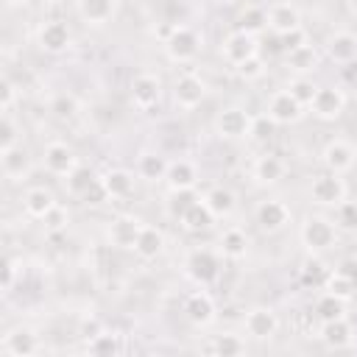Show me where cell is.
<instances>
[{
  "label": "cell",
  "mask_w": 357,
  "mask_h": 357,
  "mask_svg": "<svg viewBox=\"0 0 357 357\" xmlns=\"http://www.w3.org/2000/svg\"><path fill=\"white\" fill-rule=\"evenodd\" d=\"M201 50V36L195 28L190 25H173L167 28L165 33V53L170 61L176 64H184V61H192Z\"/></svg>",
  "instance_id": "obj_1"
},
{
  "label": "cell",
  "mask_w": 357,
  "mask_h": 357,
  "mask_svg": "<svg viewBox=\"0 0 357 357\" xmlns=\"http://www.w3.org/2000/svg\"><path fill=\"white\" fill-rule=\"evenodd\" d=\"M298 234H301V243L307 245L310 254L329 251V248L335 245V240H337V231H335L332 220L324 218V215H310V218H304Z\"/></svg>",
  "instance_id": "obj_2"
},
{
  "label": "cell",
  "mask_w": 357,
  "mask_h": 357,
  "mask_svg": "<svg viewBox=\"0 0 357 357\" xmlns=\"http://www.w3.org/2000/svg\"><path fill=\"white\" fill-rule=\"evenodd\" d=\"M184 271H187V276L195 282V284H201V287H206V284H212L218 276H220V259H218V254L212 251V248H192L190 254H187V259H184Z\"/></svg>",
  "instance_id": "obj_3"
},
{
  "label": "cell",
  "mask_w": 357,
  "mask_h": 357,
  "mask_svg": "<svg viewBox=\"0 0 357 357\" xmlns=\"http://www.w3.org/2000/svg\"><path fill=\"white\" fill-rule=\"evenodd\" d=\"M251 114L240 106H226L218 117H215V131L223 137V139H243L248 137L251 131Z\"/></svg>",
  "instance_id": "obj_4"
},
{
  "label": "cell",
  "mask_w": 357,
  "mask_h": 357,
  "mask_svg": "<svg viewBox=\"0 0 357 357\" xmlns=\"http://www.w3.org/2000/svg\"><path fill=\"white\" fill-rule=\"evenodd\" d=\"M310 195H312V201L321 204V206H337V204L346 198V184H343L340 173H329V170H326V173H321V176L312 178Z\"/></svg>",
  "instance_id": "obj_5"
},
{
  "label": "cell",
  "mask_w": 357,
  "mask_h": 357,
  "mask_svg": "<svg viewBox=\"0 0 357 357\" xmlns=\"http://www.w3.org/2000/svg\"><path fill=\"white\" fill-rule=\"evenodd\" d=\"M310 109H312V114H315L318 120H324V123L337 120V117L343 114V109H346V95H343V89H337V86H318V89H315V98H312V103H310Z\"/></svg>",
  "instance_id": "obj_6"
},
{
  "label": "cell",
  "mask_w": 357,
  "mask_h": 357,
  "mask_svg": "<svg viewBox=\"0 0 357 357\" xmlns=\"http://www.w3.org/2000/svg\"><path fill=\"white\" fill-rule=\"evenodd\" d=\"M162 98V81L153 73H139L131 81V103L139 112H151Z\"/></svg>",
  "instance_id": "obj_7"
},
{
  "label": "cell",
  "mask_w": 357,
  "mask_h": 357,
  "mask_svg": "<svg viewBox=\"0 0 357 357\" xmlns=\"http://www.w3.org/2000/svg\"><path fill=\"white\" fill-rule=\"evenodd\" d=\"M204 98H206V84L195 73H184V75L176 78V84H173V100H176V106L195 109Z\"/></svg>",
  "instance_id": "obj_8"
},
{
  "label": "cell",
  "mask_w": 357,
  "mask_h": 357,
  "mask_svg": "<svg viewBox=\"0 0 357 357\" xmlns=\"http://www.w3.org/2000/svg\"><path fill=\"white\" fill-rule=\"evenodd\" d=\"M220 53H223V59H226L231 67H237L240 61L257 56V39H254L251 33H245V31L237 28V31H231V33L223 39Z\"/></svg>",
  "instance_id": "obj_9"
},
{
  "label": "cell",
  "mask_w": 357,
  "mask_h": 357,
  "mask_svg": "<svg viewBox=\"0 0 357 357\" xmlns=\"http://www.w3.org/2000/svg\"><path fill=\"white\" fill-rule=\"evenodd\" d=\"M301 114H304V106H301V103H298L287 89L276 92V95L271 98V103H268V117H271L276 126L298 123V120H301Z\"/></svg>",
  "instance_id": "obj_10"
},
{
  "label": "cell",
  "mask_w": 357,
  "mask_h": 357,
  "mask_svg": "<svg viewBox=\"0 0 357 357\" xmlns=\"http://www.w3.org/2000/svg\"><path fill=\"white\" fill-rule=\"evenodd\" d=\"M257 223H259V229L262 231H268V234H273V231H282L287 223H290V209H287V204H282V201H276V198H268V201H262L259 206H257Z\"/></svg>",
  "instance_id": "obj_11"
},
{
  "label": "cell",
  "mask_w": 357,
  "mask_h": 357,
  "mask_svg": "<svg viewBox=\"0 0 357 357\" xmlns=\"http://www.w3.org/2000/svg\"><path fill=\"white\" fill-rule=\"evenodd\" d=\"M45 167L53 176H70L78 167V156L67 142H50L45 148Z\"/></svg>",
  "instance_id": "obj_12"
},
{
  "label": "cell",
  "mask_w": 357,
  "mask_h": 357,
  "mask_svg": "<svg viewBox=\"0 0 357 357\" xmlns=\"http://www.w3.org/2000/svg\"><path fill=\"white\" fill-rule=\"evenodd\" d=\"M276 329H279V318H276V312L271 307H254V310H248V315H245V332L254 340H268V337L276 335Z\"/></svg>",
  "instance_id": "obj_13"
},
{
  "label": "cell",
  "mask_w": 357,
  "mask_h": 357,
  "mask_svg": "<svg viewBox=\"0 0 357 357\" xmlns=\"http://www.w3.org/2000/svg\"><path fill=\"white\" fill-rule=\"evenodd\" d=\"M36 42H39V47H42L45 53H53V56H56V53H64V50L70 47L73 36H70V28H67L64 22L53 20V22H45V25L39 28Z\"/></svg>",
  "instance_id": "obj_14"
},
{
  "label": "cell",
  "mask_w": 357,
  "mask_h": 357,
  "mask_svg": "<svg viewBox=\"0 0 357 357\" xmlns=\"http://www.w3.org/2000/svg\"><path fill=\"white\" fill-rule=\"evenodd\" d=\"M354 148L349 145V142H343V139H332V142H326V148H324V153H321V162H324V167L329 170V173H346V170H351V165H354Z\"/></svg>",
  "instance_id": "obj_15"
},
{
  "label": "cell",
  "mask_w": 357,
  "mask_h": 357,
  "mask_svg": "<svg viewBox=\"0 0 357 357\" xmlns=\"http://www.w3.org/2000/svg\"><path fill=\"white\" fill-rule=\"evenodd\" d=\"M324 47H326L329 61H335V64H351V61H357V36L349 33V31L332 33Z\"/></svg>",
  "instance_id": "obj_16"
},
{
  "label": "cell",
  "mask_w": 357,
  "mask_h": 357,
  "mask_svg": "<svg viewBox=\"0 0 357 357\" xmlns=\"http://www.w3.org/2000/svg\"><path fill=\"white\" fill-rule=\"evenodd\" d=\"M142 226H145V223H139L137 218L120 215V218H114V220L109 223V243L117 245V248H134L137 234H139Z\"/></svg>",
  "instance_id": "obj_17"
},
{
  "label": "cell",
  "mask_w": 357,
  "mask_h": 357,
  "mask_svg": "<svg viewBox=\"0 0 357 357\" xmlns=\"http://www.w3.org/2000/svg\"><path fill=\"white\" fill-rule=\"evenodd\" d=\"M184 315H187V321L195 324V326H209V324L215 321V301H212V296L204 293V290L192 293V296L184 301Z\"/></svg>",
  "instance_id": "obj_18"
},
{
  "label": "cell",
  "mask_w": 357,
  "mask_h": 357,
  "mask_svg": "<svg viewBox=\"0 0 357 357\" xmlns=\"http://www.w3.org/2000/svg\"><path fill=\"white\" fill-rule=\"evenodd\" d=\"M56 206V195L47 187H28L22 195V209L33 220H45V215Z\"/></svg>",
  "instance_id": "obj_19"
},
{
  "label": "cell",
  "mask_w": 357,
  "mask_h": 357,
  "mask_svg": "<svg viewBox=\"0 0 357 357\" xmlns=\"http://www.w3.org/2000/svg\"><path fill=\"white\" fill-rule=\"evenodd\" d=\"M3 351L11 354V357H31V354L39 351V340H36V335L31 329L17 326L3 337Z\"/></svg>",
  "instance_id": "obj_20"
},
{
  "label": "cell",
  "mask_w": 357,
  "mask_h": 357,
  "mask_svg": "<svg viewBox=\"0 0 357 357\" xmlns=\"http://www.w3.org/2000/svg\"><path fill=\"white\" fill-rule=\"evenodd\" d=\"M268 28L279 36V33H287L293 28H301V14L293 3H276L268 8Z\"/></svg>",
  "instance_id": "obj_21"
},
{
  "label": "cell",
  "mask_w": 357,
  "mask_h": 357,
  "mask_svg": "<svg viewBox=\"0 0 357 357\" xmlns=\"http://www.w3.org/2000/svg\"><path fill=\"white\" fill-rule=\"evenodd\" d=\"M170 190H192L198 184V167L190 159H176L167 165V176H165Z\"/></svg>",
  "instance_id": "obj_22"
},
{
  "label": "cell",
  "mask_w": 357,
  "mask_h": 357,
  "mask_svg": "<svg viewBox=\"0 0 357 357\" xmlns=\"http://www.w3.org/2000/svg\"><path fill=\"white\" fill-rule=\"evenodd\" d=\"M117 11V0H78V14L86 25H106Z\"/></svg>",
  "instance_id": "obj_23"
},
{
  "label": "cell",
  "mask_w": 357,
  "mask_h": 357,
  "mask_svg": "<svg viewBox=\"0 0 357 357\" xmlns=\"http://www.w3.org/2000/svg\"><path fill=\"white\" fill-rule=\"evenodd\" d=\"M0 167H3V176L11 178V181H20L28 167H31V159H28V151L22 145H14L8 151H0Z\"/></svg>",
  "instance_id": "obj_24"
},
{
  "label": "cell",
  "mask_w": 357,
  "mask_h": 357,
  "mask_svg": "<svg viewBox=\"0 0 357 357\" xmlns=\"http://www.w3.org/2000/svg\"><path fill=\"white\" fill-rule=\"evenodd\" d=\"M100 181H103V187H106V192H109L112 201L128 198V195L134 192V176H131L126 167H112V170H106V173L100 176Z\"/></svg>",
  "instance_id": "obj_25"
},
{
  "label": "cell",
  "mask_w": 357,
  "mask_h": 357,
  "mask_svg": "<svg viewBox=\"0 0 357 357\" xmlns=\"http://www.w3.org/2000/svg\"><path fill=\"white\" fill-rule=\"evenodd\" d=\"M165 248V234L156 229V226H142L139 234H137V243H134V254L139 259H156Z\"/></svg>",
  "instance_id": "obj_26"
},
{
  "label": "cell",
  "mask_w": 357,
  "mask_h": 357,
  "mask_svg": "<svg viewBox=\"0 0 357 357\" xmlns=\"http://www.w3.org/2000/svg\"><path fill=\"white\" fill-rule=\"evenodd\" d=\"M187 231H192V234H201V231H209L212 229V223H215V215L209 212V206L204 204V198H198L184 215H181V220H178Z\"/></svg>",
  "instance_id": "obj_27"
},
{
  "label": "cell",
  "mask_w": 357,
  "mask_h": 357,
  "mask_svg": "<svg viewBox=\"0 0 357 357\" xmlns=\"http://www.w3.org/2000/svg\"><path fill=\"white\" fill-rule=\"evenodd\" d=\"M351 337H354V329H351V324L346 318L324 321V326H321V340L326 346H332V349H346L351 343Z\"/></svg>",
  "instance_id": "obj_28"
},
{
  "label": "cell",
  "mask_w": 357,
  "mask_h": 357,
  "mask_svg": "<svg viewBox=\"0 0 357 357\" xmlns=\"http://www.w3.org/2000/svg\"><path fill=\"white\" fill-rule=\"evenodd\" d=\"M284 162L279 159V156H273V153H265V156H259L257 162H254V178L259 181V184H279L282 178H284Z\"/></svg>",
  "instance_id": "obj_29"
},
{
  "label": "cell",
  "mask_w": 357,
  "mask_h": 357,
  "mask_svg": "<svg viewBox=\"0 0 357 357\" xmlns=\"http://www.w3.org/2000/svg\"><path fill=\"white\" fill-rule=\"evenodd\" d=\"M204 204L209 206V212L215 215V218H226V215H231L234 212V192L229 190V187H212V190H206V195H204Z\"/></svg>",
  "instance_id": "obj_30"
},
{
  "label": "cell",
  "mask_w": 357,
  "mask_h": 357,
  "mask_svg": "<svg viewBox=\"0 0 357 357\" xmlns=\"http://www.w3.org/2000/svg\"><path fill=\"white\" fill-rule=\"evenodd\" d=\"M167 165H170V162H167L165 156H159V153H142L139 162H137V173H139V178H145V181H165Z\"/></svg>",
  "instance_id": "obj_31"
},
{
  "label": "cell",
  "mask_w": 357,
  "mask_h": 357,
  "mask_svg": "<svg viewBox=\"0 0 357 357\" xmlns=\"http://www.w3.org/2000/svg\"><path fill=\"white\" fill-rule=\"evenodd\" d=\"M248 251V237L243 229H226L220 234V254L226 259H243Z\"/></svg>",
  "instance_id": "obj_32"
},
{
  "label": "cell",
  "mask_w": 357,
  "mask_h": 357,
  "mask_svg": "<svg viewBox=\"0 0 357 357\" xmlns=\"http://www.w3.org/2000/svg\"><path fill=\"white\" fill-rule=\"evenodd\" d=\"M287 67L296 70L298 75L312 73V70L318 67V50H315L310 42L301 45V47H296V50H290V53H287Z\"/></svg>",
  "instance_id": "obj_33"
},
{
  "label": "cell",
  "mask_w": 357,
  "mask_h": 357,
  "mask_svg": "<svg viewBox=\"0 0 357 357\" xmlns=\"http://www.w3.org/2000/svg\"><path fill=\"white\" fill-rule=\"evenodd\" d=\"M237 28L245 31V33H251V36L262 33L268 28V11L259 8V6H245L243 14L237 17Z\"/></svg>",
  "instance_id": "obj_34"
},
{
  "label": "cell",
  "mask_w": 357,
  "mask_h": 357,
  "mask_svg": "<svg viewBox=\"0 0 357 357\" xmlns=\"http://www.w3.org/2000/svg\"><path fill=\"white\" fill-rule=\"evenodd\" d=\"M329 273H332V271H329L318 257H310V259L304 262V268H301V282H304L307 287H312V290H324Z\"/></svg>",
  "instance_id": "obj_35"
},
{
  "label": "cell",
  "mask_w": 357,
  "mask_h": 357,
  "mask_svg": "<svg viewBox=\"0 0 357 357\" xmlns=\"http://www.w3.org/2000/svg\"><path fill=\"white\" fill-rule=\"evenodd\" d=\"M98 181V176L89 170V167H84V165H78L70 176H64V184H67V192L70 195H75V198H81L92 184Z\"/></svg>",
  "instance_id": "obj_36"
},
{
  "label": "cell",
  "mask_w": 357,
  "mask_h": 357,
  "mask_svg": "<svg viewBox=\"0 0 357 357\" xmlns=\"http://www.w3.org/2000/svg\"><path fill=\"white\" fill-rule=\"evenodd\" d=\"M315 312H318L321 324L324 321H335V318H346V301L337 298V296H332V293H324L315 301Z\"/></svg>",
  "instance_id": "obj_37"
},
{
  "label": "cell",
  "mask_w": 357,
  "mask_h": 357,
  "mask_svg": "<svg viewBox=\"0 0 357 357\" xmlns=\"http://www.w3.org/2000/svg\"><path fill=\"white\" fill-rule=\"evenodd\" d=\"M212 354H220V357H237L245 351V340L240 335H231V332H223L215 337V343L209 346Z\"/></svg>",
  "instance_id": "obj_38"
},
{
  "label": "cell",
  "mask_w": 357,
  "mask_h": 357,
  "mask_svg": "<svg viewBox=\"0 0 357 357\" xmlns=\"http://www.w3.org/2000/svg\"><path fill=\"white\" fill-rule=\"evenodd\" d=\"M198 201L195 190H170V198H167V215L181 220V215Z\"/></svg>",
  "instance_id": "obj_39"
},
{
  "label": "cell",
  "mask_w": 357,
  "mask_h": 357,
  "mask_svg": "<svg viewBox=\"0 0 357 357\" xmlns=\"http://www.w3.org/2000/svg\"><path fill=\"white\" fill-rule=\"evenodd\" d=\"M86 351H89V354H95V357H112V354H117V351H120V343H117V337H114V335H109V332H98V335H92V337H89Z\"/></svg>",
  "instance_id": "obj_40"
},
{
  "label": "cell",
  "mask_w": 357,
  "mask_h": 357,
  "mask_svg": "<svg viewBox=\"0 0 357 357\" xmlns=\"http://www.w3.org/2000/svg\"><path fill=\"white\" fill-rule=\"evenodd\" d=\"M324 290L332 293V296H337V298H343V301H349L354 296V290H357V282H351V279L340 276L337 271H332L329 279H326V284H324Z\"/></svg>",
  "instance_id": "obj_41"
},
{
  "label": "cell",
  "mask_w": 357,
  "mask_h": 357,
  "mask_svg": "<svg viewBox=\"0 0 357 357\" xmlns=\"http://www.w3.org/2000/svg\"><path fill=\"white\" fill-rule=\"evenodd\" d=\"M273 134H276V123H273L268 114L251 120V131H248V137H251L257 145H268V142L273 139Z\"/></svg>",
  "instance_id": "obj_42"
},
{
  "label": "cell",
  "mask_w": 357,
  "mask_h": 357,
  "mask_svg": "<svg viewBox=\"0 0 357 357\" xmlns=\"http://www.w3.org/2000/svg\"><path fill=\"white\" fill-rule=\"evenodd\" d=\"M14 145H20V126L14 123L11 112H3V117H0V151H8Z\"/></svg>",
  "instance_id": "obj_43"
},
{
  "label": "cell",
  "mask_w": 357,
  "mask_h": 357,
  "mask_svg": "<svg viewBox=\"0 0 357 357\" xmlns=\"http://www.w3.org/2000/svg\"><path fill=\"white\" fill-rule=\"evenodd\" d=\"M315 84L310 81V78H304V75H298V78H293L290 81V86H287V92L301 103V106H310L312 103V98H315Z\"/></svg>",
  "instance_id": "obj_44"
},
{
  "label": "cell",
  "mask_w": 357,
  "mask_h": 357,
  "mask_svg": "<svg viewBox=\"0 0 357 357\" xmlns=\"http://www.w3.org/2000/svg\"><path fill=\"white\" fill-rule=\"evenodd\" d=\"M234 70H237V75H240L243 81H259V78L265 75V61H262V59H259V53H257V56H251V59L240 61Z\"/></svg>",
  "instance_id": "obj_45"
},
{
  "label": "cell",
  "mask_w": 357,
  "mask_h": 357,
  "mask_svg": "<svg viewBox=\"0 0 357 357\" xmlns=\"http://www.w3.org/2000/svg\"><path fill=\"white\" fill-rule=\"evenodd\" d=\"M50 112L59 117V120H70V117H75V112H78V100L73 98V95H56L53 100H50Z\"/></svg>",
  "instance_id": "obj_46"
},
{
  "label": "cell",
  "mask_w": 357,
  "mask_h": 357,
  "mask_svg": "<svg viewBox=\"0 0 357 357\" xmlns=\"http://www.w3.org/2000/svg\"><path fill=\"white\" fill-rule=\"evenodd\" d=\"M337 223L343 226V229H349V231H354L357 229V201H340L337 204Z\"/></svg>",
  "instance_id": "obj_47"
},
{
  "label": "cell",
  "mask_w": 357,
  "mask_h": 357,
  "mask_svg": "<svg viewBox=\"0 0 357 357\" xmlns=\"http://www.w3.org/2000/svg\"><path fill=\"white\" fill-rule=\"evenodd\" d=\"M276 39H279V50H284V53H290V50L307 45V33H304V28H293V31H287V33H279Z\"/></svg>",
  "instance_id": "obj_48"
},
{
  "label": "cell",
  "mask_w": 357,
  "mask_h": 357,
  "mask_svg": "<svg viewBox=\"0 0 357 357\" xmlns=\"http://www.w3.org/2000/svg\"><path fill=\"white\" fill-rule=\"evenodd\" d=\"M81 201H84L86 206H100V204H106V201H112V198H109V192H106L103 181L98 178V181H95V184L81 195Z\"/></svg>",
  "instance_id": "obj_49"
},
{
  "label": "cell",
  "mask_w": 357,
  "mask_h": 357,
  "mask_svg": "<svg viewBox=\"0 0 357 357\" xmlns=\"http://www.w3.org/2000/svg\"><path fill=\"white\" fill-rule=\"evenodd\" d=\"M67 220H70V218H67V209L56 204V206L45 215V229H47V231H61V229L67 226Z\"/></svg>",
  "instance_id": "obj_50"
},
{
  "label": "cell",
  "mask_w": 357,
  "mask_h": 357,
  "mask_svg": "<svg viewBox=\"0 0 357 357\" xmlns=\"http://www.w3.org/2000/svg\"><path fill=\"white\" fill-rule=\"evenodd\" d=\"M14 98H17V86H14L8 78H3V81H0V109H3V112H11Z\"/></svg>",
  "instance_id": "obj_51"
},
{
  "label": "cell",
  "mask_w": 357,
  "mask_h": 357,
  "mask_svg": "<svg viewBox=\"0 0 357 357\" xmlns=\"http://www.w3.org/2000/svg\"><path fill=\"white\" fill-rule=\"evenodd\" d=\"M340 276H346V279H351V282H357V257H343L340 262H337V268H335Z\"/></svg>",
  "instance_id": "obj_52"
},
{
  "label": "cell",
  "mask_w": 357,
  "mask_h": 357,
  "mask_svg": "<svg viewBox=\"0 0 357 357\" xmlns=\"http://www.w3.org/2000/svg\"><path fill=\"white\" fill-rule=\"evenodd\" d=\"M14 268H17V262L14 259H6L3 262V290H11V284H14Z\"/></svg>",
  "instance_id": "obj_53"
},
{
  "label": "cell",
  "mask_w": 357,
  "mask_h": 357,
  "mask_svg": "<svg viewBox=\"0 0 357 357\" xmlns=\"http://www.w3.org/2000/svg\"><path fill=\"white\" fill-rule=\"evenodd\" d=\"M349 11L357 17V0H349Z\"/></svg>",
  "instance_id": "obj_54"
},
{
  "label": "cell",
  "mask_w": 357,
  "mask_h": 357,
  "mask_svg": "<svg viewBox=\"0 0 357 357\" xmlns=\"http://www.w3.org/2000/svg\"><path fill=\"white\" fill-rule=\"evenodd\" d=\"M6 3H8V6H25L28 0H6Z\"/></svg>",
  "instance_id": "obj_55"
},
{
  "label": "cell",
  "mask_w": 357,
  "mask_h": 357,
  "mask_svg": "<svg viewBox=\"0 0 357 357\" xmlns=\"http://www.w3.org/2000/svg\"><path fill=\"white\" fill-rule=\"evenodd\" d=\"M45 3H59V0H45Z\"/></svg>",
  "instance_id": "obj_56"
}]
</instances>
